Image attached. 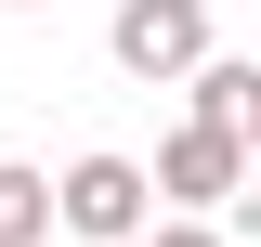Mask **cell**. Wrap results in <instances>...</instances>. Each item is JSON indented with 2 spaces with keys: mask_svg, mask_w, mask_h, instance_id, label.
Returning <instances> with one entry per match:
<instances>
[{
  "mask_svg": "<svg viewBox=\"0 0 261 247\" xmlns=\"http://www.w3.org/2000/svg\"><path fill=\"white\" fill-rule=\"evenodd\" d=\"M118 247H235V234L209 208H170V221H144V234H118Z\"/></svg>",
  "mask_w": 261,
  "mask_h": 247,
  "instance_id": "cell-6",
  "label": "cell"
},
{
  "mask_svg": "<svg viewBox=\"0 0 261 247\" xmlns=\"http://www.w3.org/2000/svg\"><path fill=\"white\" fill-rule=\"evenodd\" d=\"M53 221H65V234H92V247L144 234V221H157V182H144V156H79V169L53 182Z\"/></svg>",
  "mask_w": 261,
  "mask_h": 247,
  "instance_id": "cell-1",
  "label": "cell"
},
{
  "mask_svg": "<svg viewBox=\"0 0 261 247\" xmlns=\"http://www.w3.org/2000/svg\"><path fill=\"white\" fill-rule=\"evenodd\" d=\"M105 52H118L130 78H183V65L209 52V0H118V13H105Z\"/></svg>",
  "mask_w": 261,
  "mask_h": 247,
  "instance_id": "cell-2",
  "label": "cell"
},
{
  "mask_svg": "<svg viewBox=\"0 0 261 247\" xmlns=\"http://www.w3.org/2000/svg\"><path fill=\"white\" fill-rule=\"evenodd\" d=\"M144 182H157V208H235L248 143H235V130H209V117H183V130L157 143V169H144Z\"/></svg>",
  "mask_w": 261,
  "mask_h": 247,
  "instance_id": "cell-3",
  "label": "cell"
},
{
  "mask_svg": "<svg viewBox=\"0 0 261 247\" xmlns=\"http://www.w3.org/2000/svg\"><path fill=\"white\" fill-rule=\"evenodd\" d=\"M183 91H196V117L235 130V143L261 130V65H248V52H196V65H183Z\"/></svg>",
  "mask_w": 261,
  "mask_h": 247,
  "instance_id": "cell-4",
  "label": "cell"
},
{
  "mask_svg": "<svg viewBox=\"0 0 261 247\" xmlns=\"http://www.w3.org/2000/svg\"><path fill=\"white\" fill-rule=\"evenodd\" d=\"M39 234H53V169L0 156V247H39Z\"/></svg>",
  "mask_w": 261,
  "mask_h": 247,
  "instance_id": "cell-5",
  "label": "cell"
}]
</instances>
